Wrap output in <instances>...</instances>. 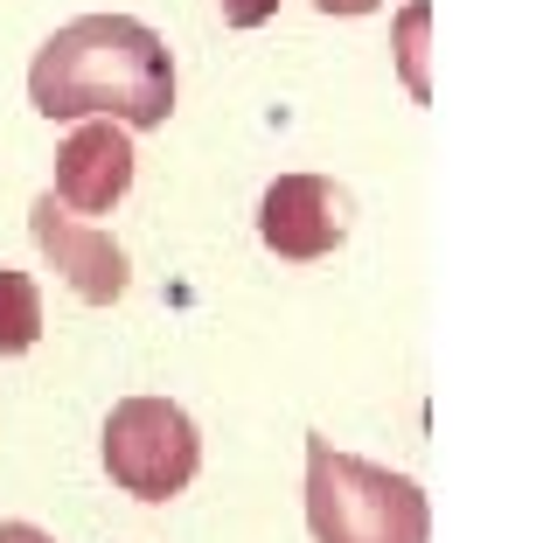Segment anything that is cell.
<instances>
[{
	"label": "cell",
	"instance_id": "9",
	"mask_svg": "<svg viewBox=\"0 0 557 543\" xmlns=\"http://www.w3.org/2000/svg\"><path fill=\"white\" fill-rule=\"evenodd\" d=\"M418 35H425V8L405 14V77H411V91H425V70H418Z\"/></svg>",
	"mask_w": 557,
	"mask_h": 543
},
{
	"label": "cell",
	"instance_id": "10",
	"mask_svg": "<svg viewBox=\"0 0 557 543\" xmlns=\"http://www.w3.org/2000/svg\"><path fill=\"white\" fill-rule=\"evenodd\" d=\"M0 543H57V536L35 530V522H0Z\"/></svg>",
	"mask_w": 557,
	"mask_h": 543
},
{
	"label": "cell",
	"instance_id": "5",
	"mask_svg": "<svg viewBox=\"0 0 557 543\" xmlns=\"http://www.w3.org/2000/svg\"><path fill=\"white\" fill-rule=\"evenodd\" d=\"M258 237L286 266H313V258L342 251L348 237V196L321 174H278L258 196Z\"/></svg>",
	"mask_w": 557,
	"mask_h": 543
},
{
	"label": "cell",
	"instance_id": "7",
	"mask_svg": "<svg viewBox=\"0 0 557 543\" xmlns=\"http://www.w3.org/2000/svg\"><path fill=\"white\" fill-rule=\"evenodd\" d=\"M42 342V293L28 272L0 266V356H28Z\"/></svg>",
	"mask_w": 557,
	"mask_h": 543
},
{
	"label": "cell",
	"instance_id": "3",
	"mask_svg": "<svg viewBox=\"0 0 557 543\" xmlns=\"http://www.w3.org/2000/svg\"><path fill=\"white\" fill-rule=\"evenodd\" d=\"M202 432L174 397H119L104 418V474L133 502H168L196 481Z\"/></svg>",
	"mask_w": 557,
	"mask_h": 543
},
{
	"label": "cell",
	"instance_id": "8",
	"mask_svg": "<svg viewBox=\"0 0 557 543\" xmlns=\"http://www.w3.org/2000/svg\"><path fill=\"white\" fill-rule=\"evenodd\" d=\"M216 8H223V28H258L278 14V0H216Z\"/></svg>",
	"mask_w": 557,
	"mask_h": 543
},
{
	"label": "cell",
	"instance_id": "2",
	"mask_svg": "<svg viewBox=\"0 0 557 543\" xmlns=\"http://www.w3.org/2000/svg\"><path fill=\"white\" fill-rule=\"evenodd\" d=\"M307 530L313 543H432L425 488L411 474L342 453L335 440H307Z\"/></svg>",
	"mask_w": 557,
	"mask_h": 543
},
{
	"label": "cell",
	"instance_id": "1",
	"mask_svg": "<svg viewBox=\"0 0 557 543\" xmlns=\"http://www.w3.org/2000/svg\"><path fill=\"white\" fill-rule=\"evenodd\" d=\"M28 104L42 119H112L153 133L174 112V57L133 14H77L28 63Z\"/></svg>",
	"mask_w": 557,
	"mask_h": 543
},
{
	"label": "cell",
	"instance_id": "11",
	"mask_svg": "<svg viewBox=\"0 0 557 543\" xmlns=\"http://www.w3.org/2000/svg\"><path fill=\"white\" fill-rule=\"evenodd\" d=\"M313 8H321V14H376L383 0H313Z\"/></svg>",
	"mask_w": 557,
	"mask_h": 543
},
{
	"label": "cell",
	"instance_id": "6",
	"mask_svg": "<svg viewBox=\"0 0 557 543\" xmlns=\"http://www.w3.org/2000/svg\"><path fill=\"white\" fill-rule=\"evenodd\" d=\"M133 188V133L112 119H77V133L57 147V196L70 217H104Z\"/></svg>",
	"mask_w": 557,
	"mask_h": 543
},
{
	"label": "cell",
	"instance_id": "4",
	"mask_svg": "<svg viewBox=\"0 0 557 543\" xmlns=\"http://www.w3.org/2000/svg\"><path fill=\"white\" fill-rule=\"evenodd\" d=\"M28 237H35V251L49 258V272H63V286L77 293L84 307H112L119 293L133 286V266H126V251L112 244V231H98V223L70 217L57 196H35V209H28Z\"/></svg>",
	"mask_w": 557,
	"mask_h": 543
}]
</instances>
